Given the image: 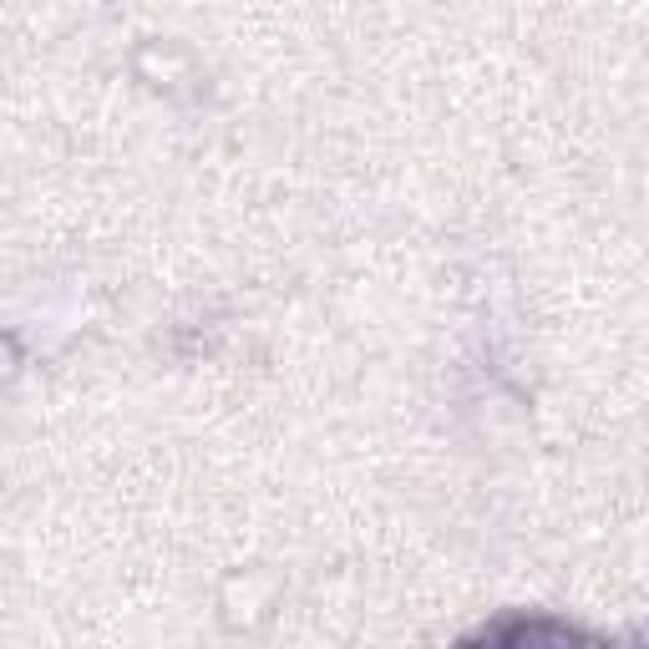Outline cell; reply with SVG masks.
<instances>
[{
	"instance_id": "obj_1",
	"label": "cell",
	"mask_w": 649,
	"mask_h": 649,
	"mask_svg": "<svg viewBox=\"0 0 649 649\" xmlns=\"http://www.w3.org/2000/svg\"><path fill=\"white\" fill-rule=\"evenodd\" d=\"M482 639H593L574 624H492L482 629Z\"/></svg>"
}]
</instances>
